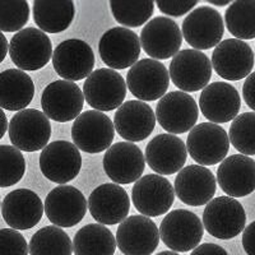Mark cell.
Instances as JSON below:
<instances>
[{
	"label": "cell",
	"instance_id": "cell-1",
	"mask_svg": "<svg viewBox=\"0 0 255 255\" xmlns=\"http://www.w3.org/2000/svg\"><path fill=\"white\" fill-rule=\"evenodd\" d=\"M204 225L195 213L175 209L165 216L159 225V235L166 247L175 253H185L199 247Z\"/></svg>",
	"mask_w": 255,
	"mask_h": 255
},
{
	"label": "cell",
	"instance_id": "cell-2",
	"mask_svg": "<svg viewBox=\"0 0 255 255\" xmlns=\"http://www.w3.org/2000/svg\"><path fill=\"white\" fill-rule=\"evenodd\" d=\"M245 209L235 198L217 197L204 208V229L216 239L230 240L236 238L245 230Z\"/></svg>",
	"mask_w": 255,
	"mask_h": 255
},
{
	"label": "cell",
	"instance_id": "cell-3",
	"mask_svg": "<svg viewBox=\"0 0 255 255\" xmlns=\"http://www.w3.org/2000/svg\"><path fill=\"white\" fill-rule=\"evenodd\" d=\"M115 125L102 111L88 110L74 120L72 138L78 149L86 153L108 151L115 138Z\"/></svg>",
	"mask_w": 255,
	"mask_h": 255
},
{
	"label": "cell",
	"instance_id": "cell-4",
	"mask_svg": "<svg viewBox=\"0 0 255 255\" xmlns=\"http://www.w3.org/2000/svg\"><path fill=\"white\" fill-rule=\"evenodd\" d=\"M227 131L215 123L195 125L188 134L186 149L200 166H212L222 162L230 149Z\"/></svg>",
	"mask_w": 255,
	"mask_h": 255
},
{
	"label": "cell",
	"instance_id": "cell-5",
	"mask_svg": "<svg viewBox=\"0 0 255 255\" xmlns=\"http://www.w3.org/2000/svg\"><path fill=\"white\" fill-rule=\"evenodd\" d=\"M9 54L20 70H38L54 55L49 36L40 28L28 27L15 33L9 44Z\"/></svg>",
	"mask_w": 255,
	"mask_h": 255
},
{
	"label": "cell",
	"instance_id": "cell-6",
	"mask_svg": "<svg viewBox=\"0 0 255 255\" xmlns=\"http://www.w3.org/2000/svg\"><path fill=\"white\" fill-rule=\"evenodd\" d=\"M9 139L19 151L44 149L51 136L49 118L36 109H26L15 114L9 123Z\"/></svg>",
	"mask_w": 255,
	"mask_h": 255
},
{
	"label": "cell",
	"instance_id": "cell-7",
	"mask_svg": "<svg viewBox=\"0 0 255 255\" xmlns=\"http://www.w3.org/2000/svg\"><path fill=\"white\" fill-rule=\"evenodd\" d=\"M127 87V82L120 73L110 68H101L95 70L84 82V99L97 111L115 110L124 104Z\"/></svg>",
	"mask_w": 255,
	"mask_h": 255
},
{
	"label": "cell",
	"instance_id": "cell-8",
	"mask_svg": "<svg viewBox=\"0 0 255 255\" xmlns=\"http://www.w3.org/2000/svg\"><path fill=\"white\" fill-rule=\"evenodd\" d=\"M212 61L204 52L194 49L181 50L170 63V78L183 92L204 90L212 77Z\"/></svg>",
	"mask_w": 255,
	"mask_h": 255
},
{
	"label": "cell",
	"instance_id": "cell-9",
	"mask_svg": "<svg viewBox=\"0 0 255 255\" xmlns=\"http://www.w3.org/2000/svg\"><path fill=\"white\" fill-rule=\"evenodd\" d=\"M127 86L139 101L161 100L170 86V72L161 61L151 58L142 59L128 72Z\"/></svg>",
	"mask_w": 255,
	"mask_h": 255
},
{
	"label": "cell",
	"instance_id": "cell-10",
	"mask_svg": "<svg viewBox=\"0 0 255 255\" xmlns=\"http://www.w3.org/2000/svg\"><path fill=\"white\" fill-rule=\"evenodd\" d=\"M84 93L78 84L70 81L51 82L41 96V106L45 115L51 120L67 123L76 120L84 106Z\"/></svg>",
	"mask_w": 255,
	"mask_h": 255
},
{
	"label": "cell",
	"instance_id": "cell-11",
	"mask_svg": "<svg viewBox=\"0 0 255 255\" xmlns=\"http://www.w3.org/2000/svg\"><path fill=\"white\" fill-rule=\"evenodd\" d=\"M157 122L166 131L183 134L191 130L199 118L194 97L183 91L168 92L159 100L156 108Z\"/></svg>",
	"mask_w": 255,
	"mask_h": 255
},
{
	"label": "cell",
	"instance_id": "cell-12",
	"mask_svg": "<svg viewBox=\"0 0 255 255\" xmlns=\"http://www.w3.org/2000/svg\"><path fill=\"white\" fill-rule=\"evenodd\" d=\"M40 168L52 183H69L81 172L82 157L78 147L68 140L49 143L40 154Z\"/></svg>",
	"mask_w": 255,
	"mask_h": 255
},
{
	"label": "cell",
	"instance_id": "cell-13",
	"mask_svg": "<svg viewBox=\"0 0 255 255\" xmlns=\"http://www.w3.org/2000/svg\"><path fill=\"white\" fill-rule=\"evenodd\" d=\"M184 38L194 50H208L222 42L225 24L218 10L209 5L195 8L183 20Z\"/></svg>",
	"mask_w": 255,
	"mask_h": 255
},
{
	"label": "cell",
	"instance_id": "cell-14",
	"mask_svg": "<svg viewBox=\"0 0 255 255\" xmlns=\"http://www.w3.org/2000/svg\"><path fill=\"white\" fill-rule=\"evenodd\" d=\"M131 199L136 211L143 216L158 217L174 204V186L162 175H145L134 184Z\"/></svg>",
	"mask_w": 255,
	"mask_h": 255
},
{
	"label": "cell",
	"instance_id": "cell-15",
	"mask_svg": "<svg viewBox=\"0 0 255 255\" xmlns=\"http://www.w3.org/2000/svg\"><path fill=\"white\" fill-rule=\"evenodd\" d=\"M140 37L125 27H113L100 38L99 51L110 69L131 68L140 55Z\"/></svg>",
	"mask_w": 255,
	"mask_h": 255
},
{
	"label": "cell",
	"instance_id": "cell-16",
	"mask_svg": "<svg viewBox=\"0 0 255 255\" xmlns=\"http://www.w3.org/2000/svg\"><path fill=\"white\" fill-rule=\"evenodd\" d=\"M95 54L83 40H65L56 46L52 55L54 69L65 81L76 82L86 78L95 70Z\"/></svg>",
	"mask_w": 255,
	"mask_h": 255
},
{
	"label": "cell",
	"instance_id": "cell-17",
	"mask_svg": "<svg viewBox=\"0 0 255 255\" xmlns=\"http://www.w3.org/2000/svg\"><path fill=\"white\" fill-rule=\"evenodd\" d=\"M159 239L156 223L143 215L128 217L116 231L118 248L124 255H152Z\"/></svg>",
	"mask_w": 255,
	"mask_h": 255
},
{
	"label": "cell",
	"instance_id": "cell-18",
	"mask_svg": "<svg viewBox=\"0 0 255 255\" xmlns=\"http://www.w3.org/2000/svg\"><path fill=\"white\" fill-rule=\"evenodd\" d=\"M212 67L221 78L226 81L248 78L254 67V52L245 41L227 38L215 47Z\"/></svg>",
	"mask_w": 255,
	"mask_h": 255
},
{
	"label": "cell",
	"instance_id": "cell-19",
	"mask_svg": "<svg viewBox=\"0 0 255 255\" xmlns=\"http://www.w3.org/2000/svg\"><path fill=\"white\" fill-rule=\"evenodd\" d=\"M45 215L58 227H74L86 216L88 202L74 186L60 185L52 189L45 199Z\"/></svg>",
	"mask_w": 255,
	"mask_h": 255
},
{
	"label": "cell",
	"instance_id": "cell-20",
	"mask_svg": "<svg viewBox=\"0 0 255 255\" xmlns=\"http://www.w3.org/2000/svg\"><path fill=\"white\" fill-rule=\"evenodd\" d=\"M145 157L140 148L131 142L111 145L104 156V170L115 184H131L142 177Z\"/></svg>",
	"mask_w": 255,
	"mask_h": 255
},
{
	"label": "cell",
	"instance_id": "cell-21",
	"mask_svg": "<svg viewBox=\"0 0 255 255\" xmlns=\"http://www.w3.org/2000/svg\"><path fill=\"white\" fill-rule=\"evenodd\" d=\"M140 44L148 56L165 60L179 52L183 44V32L171 18L154 17L143 27Z\"/></svg>",
	"mask_w": 255,
	"mask_h": 255
},
{
	"label": "cell",
	"instance_id": "cell-22",
	"mask_svg": "<svg viewBox=\"0 0 255 255\" xmlns=\"http://www.w3.org/2000/svg\"><path fill=\"white\" fill-rule=\"evenodd\" d=\"M175 194L184 204L200 207L208 204L217 190V180L206 166L184 167L175 179Z\"/></svg>",
	"mask_w": 255,
	"mask_h": 255
},
{
	"label": "cell",
	"instance_id": "cell-23",
	"mask_svg": "<svg viewBox=\"0 0 255 255\" xmlns=\"http://www.w3.org/2000/svg\"><path fill=\"white\" fill-rule=\"evenodd\" d=\"M88 208L100 225L114 226L128 218L130 199L123 186L118 184H102L91 193Z\"/></svg>",
	"mask_w": 255,
	"mask_h": 255
},
{
	"label": "cell",
	"instance_id": "cell-24",
	"mask_svg": "<svg viewBox=\"0 0 255 255\" xmlns=\"http://www.w3.org/2000/svg\"><path fill=\"white\" fill-rule=\"evenodd\" d=\"M45 204L35 191L15 189L5 195L1 203V215L13 230H29L42 218Z\"/></svg>",
	"mask_w": 255,
	"mask_h": 255
},
{
	"label": "cell",
	"instance_id": "cell-25",
	"mask_svg": "<svg viewBox=\"0 0 255 255\" xmlns=\"http://www.w3.org/2000/svg\"><path fill=\"white\" fill-rule=\"evenodd\" d=\"M241 100L238 90L226 82L208 84L199 96V109L206 119L223 124L238 118Z\"/></svg>",
	"mask_w": 255,
	"mask_h": 255
},
{
	"label": "cell",
	"instance_id": "cell-26",
	"mask_svg": "<svg viewBox=\"0 0 255 255\" xmlns=\"http://www.w3.org/2000/svg\"><path fill=\"white\" fill-rule=\"evenodd\" d=\"M156 113L139 100L127 101L118 109L114 118L116 133L129 142H140L151 135L156 127Z\"/></svg>",
	"mask_w": 255,
	"mask_h": 255
},
{
	"label": "cell",
	"instance_id": "cell-27",
	"mask_svg": "<svg viewBox=\"0 0 255 255\" xmlns=\"http://www.w3.org/2000/svg\"><path fill=\"white\" fill-rule=\"evenodd\" d=\"M183 140L174 134H158L147 144L145 161L156 174L172 175L181 171L188 158Z\"/></svg>",
	"mask_w": 255,
	"mask_h": 255
},
{
	"label": "cell",
	"instance_id": "cell-28",
	"mask_svg": "<svg viewBox=\"0 0 255 255\" xmlns=\"http://www.w3.org/2000/svg\"><path fill=\"white\" fill-rule=\"evenodd\" d=\"M220 188L231 198H243L255 190V161L245 154H232L217 170Z\"/></svg>",
	"mask_w": 255,
	"mask_h": 255
},
{
	"label": "cell",
	"instance_id": "cell-29",
	"mask_svg": "<svg viewBox=\"0 0 255 255\" xmlns=\"http://www.w3.org/2000/svg\"><path fill=\"white\" fill-rule=\"evenodd\" d=\"M35 96V83L26 72L6 69L0 74V106L4 110L22 111Z\"/></svg>",
	"mask_w": 255,
	"mask_h": 255
},
{
	"label": "cell",
	"instance_id": "cell-30",
	"mask_svg": "<svg viewBox=\"0 0 255 255\" xmlns=\"http://www.w3.org/2000/svg\"><path fill=\"white\" fill-rule=\"evenodd\" d=\"M76 5L72 0H36L33 19L38 28L49 33H60L72 24Z\"/></svg>",
	"mask_w": 255,
	"mask_h": 255
},
{
	"label": "cell",
	"instance_id": "cell-31",
	"mask_svg": "<svg viewBox=\"0 0 255 255\" xmlns=\"http://www.w3.org/2000/svg\"><path fill=\"white\" fill-rule=\"evenodd\" d=\"M116 247L118 243L113 232L100 223L83 226L73 240L76 255H114Z\"/></svg>",
	"mask_w": 255,
	"mask_h": 255
},
{
	"label": "cell",
	"instance_id": "cell-32",
	"mask_svg": "<svg viewBox=\"0 0 255 255\" xmlns=\"http://www.w3.org/2000/svg\"><path fill=\"white\" fill-rule=\"evenodd\" d=\"M72 240L61 227L46 226L38 230L29 241L31 255H72Z\"/></svg>",
	"mask_w": 255,
	"mask_h": 255
},
{
	"label": "cell",
	"instance_id": "cell-33",
	"mask_svg": "<svg viewBox=\"0 0 255 255\" xmlns=\"http://www.w3.org/2000/svg\"><path fill=\"white\" fill-rule=\"evenodd\" d=\"M229 32L238 40L255 38V0L232 1L225 14Z\"/></svg>",
	"mask_w": 255,
	"mask_h": 255
},
{
	"label": "cell",
	"instance_id": "cell-34",
	"mask_svg": "<svg viewBox=\"0 0 255 255\" xmlns=\"http://www.w3.org/2000/svg\"><path fill=\"white\" fill-rule=\"evenodd\" d=\"M153 1H116L111 0L110 9L116 22L125 27H140L153 14Z\"/></svg>",
	"mask_w": 255,
	"mask_h": 255
},
{
	"label": "cell",
	"instance_id": "cell-35",
	"mask_svg": "<svg viewBox=\"0 0 255 255\" xmlns=\"http://www.w3.org/2000/svg\"><path fill=\"white\" fill-rule=\"evenodd\" d=\"M231 144L245 156L255 154V113H244L230 125Z\"/></svg>",
	"mask_w": 255,
	"mask_h": 255
},
{
	"label": "cell",
	"instance_id": "cell-36",
	"mask_svg": "<svg viewBox=\"0 0 255 255\" xmlns=\"http://www.w3.org/2000/svg\"><path fill=\"white\" fill-rule=\"evenodd\" d=\"M26 172V161L18 148L0 145V186L8 188L22 180Z\"/></svg>",
	"mask_w": 255,
	"mask_h": 255
},
{
	"label": "cell",
	"instance_id": "cell-37",
	"mask_svg": "<svg viewBox=\"0 0 255 255\" xmlns=\"http://www.w3.org/2000/svg\"><path fill=\"white\" fill-rule=\"evenodd\" d=\"M29 18V5L26 0L0 1V31L19 32Z\"/></svg>",
	"mask_w": 255,
	"mask_h": 255
},
{
	"label": "cell",
	"instance_id": "cell-38",
	"mask_svg": "<svg viewBox=\"0 0 255 255\" xmlns=\"http://www.w3.org/2000/svg\"><path fill=\"white\" fill-rule=\"evenodd\" d=\"M29 245L17 230H0V255H28Z\"/></svg>",
	"mask_w": 255,
	"mask_h": 255
},
{
	"label": "cell",
	"instance_id": "cell-39",
	"mask_svg": "<svg viewBox=\"0 0 255 255\" xmlns=\"http://www.w3.org/2000/svg\"><path fill=\"white\" fill-rule=\"evenodd\" d=\"M198 4V0H158L157 8L163 14L171 17H181L189 12H193Z\"/></svg>",
	"mask_w": 255,
	"mask_h": 255
},
{
	"label": "cell",
	"instance_id": "cell-40",
	"mask_svg": "<svg viewBox=\"0 0 255 255\" xmlns=\"http://www.w3.org/2000/svg\"><path fill=\"white\" fill-rule=\"evenodd\" d=\"M243 96L247 105L255 113V72H253L243 86Z\"/></svg>",
	"mask_w": 255,
	"mask_h": 255
},
{
	"label": "cell",
	"instance_id": "cell-41",
	"mask_svg": "<svg viewBox=\"0 0 255 255\" xmlns=\"http://www.w3.org/2000/svg\"><path fill=\"white\" fill-rule=\"evenodd\" d=\"M243 248L248 255H255V221L244 230Z\"/></svg>",
	"mask_w": 255,
	"mask_h": 255
},
{
	"label": "cell",
	"instance_id": "cell-42",
	"mask_svg": "<svg viewBox=\"0 0 255 255\" xmlns=\"http://www.w3.org/2000/svg\"><path fill=\"white\" fill-rule=\"evenodd\" d=\"M190 255H229L227 252L223 249L222 247L217 245V244L207 243L203 245H199L193 250Z\"/></svg>",
	"mask_w": 255,
	"mask_h": 255
},
{
	"label": "cell",
	"instance_id": "cell-43",
	"mask_svg": "<svg viewBox=\"0 0 255 255\" xmlns=\"http://www.w3.org/2000/svg\"><path fill=\"white\" fill-rule=\"evenodd\" d=\"M0 46H1V56H0V61H3L4 59H5L6 54H8L9 51V45H8V40L5 38V36L1 33L0 35Z\"/></svg>",
	"mask_w": 255,
	"mask_h": 255
},
{
	"label": "cell",
	"instance_id": "cell-44",
	"mask_svg": "<svg viewBox=\"0 0 255 255\" xmlns=\"http://www.w3.org/2000/svg\"><path fill=\"white\" fill-rule=\"evenodd\" d=\"M0 115H1V129H0V138H3L4 134L6 131V128L9 129V124L8 120H6V116L4 114V111H0Z\"/></svg>",
	"mask_w": 255,
	"mask_h": 255
},
{
	"label": "cell",
	"instance_id": "cell-45",
	"mask_svg": "<svg viewBox=\"0 0 255 255\" xmlns=\"http://www.w3.org/2000/svg\"><path fill=\"white\" fill-rule=\"evenodd\" d=\"M208 3L216 6H225V5H230L231 1H230V0H208Z\"/></svg>",
	"mask_w": 255,
	"mask_h": 255
},
{
	"label": "cell",
	"instance_id": "cell-46",
	"mask_svg": "<svg viewBox=\"0 0 255 255\" xmlns=\"http://www.w3.org/2000/svg\"><path fill=\"white\" fill-rule=\"evenodd\" d=\"M156 255H179V254H177V253H175V252H172V250H168V252H161V253H158V254H156Z\"/></svg>",
	"mask_w": 255,
	"mask_h": 255
}]
</instances>
